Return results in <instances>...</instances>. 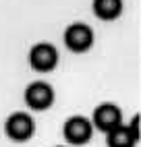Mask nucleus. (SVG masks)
Returning a JSON list of instances; mask_svg holds the SVG:
<instances>
[{"instance_id": "1", "label": "nucleus", "mask_w": 141, "mask_h": 147, "mask_svg": "<svg viewBox=\"0 0 141 147\" xmlns=\"http://www.w3.org/2000/svg\"><path fill=\"white\" fill-rule=\"evenodd\" d=\"M33 131H35V124H33V118L29 116L27 112H15L6 118L4 122V133L11 141H27L33 137Z\"/></svg>"}, {"instance_id": "2", "label": "nucleus", "mask_w": 141, "mask_h": 147, "mask_svg": "<svg viewBox=\"0 0 141 147\" xmlns=\"http://www.w3.org/2000/svg\"><path fill=\"white\" fill-rule=\"evenodd\" d=\"M64 44L70 52L75 54H83L94 46V31L92 27L85 23H73L70 27H66L64 31Z\"/></svg>"}, {"instance_id": "3", "label": "nucleus", "mask_w": 141, "mask_h": 147, "mask_svg": "<svg viewBox=\"0 0 141 147\" xmlns=\"http://www.w3.org/2000/svg\"><path fill=\"white\" fill-rule=\"evenodd\" d=\"M29 64L37 73H50L58 64V50L52 44H35L29 52Z\"/></svg>"}, {"instance_id": "4", "label": "nucleus", "mask_w": 141, "mask_h": 147, "mask_svg": "<svg viewBox=\"0 0 141 147\" xmlns=\"http://www.w3.org/2000/svg\"><path fill=\"white\" fill-rule=\"evenodd\" d=\"M25 104L31 110H48L54 104V89L46 81H33L25 89Z\"/></svg>"}, {"instance_id": "5", "label": "nucleus", "mask_w": 141, "mask_h": 147, "mask_svg": "<svg viewBox=\"0 0 141 147\" xmlns=\"http://www.w3.org/2000/svg\"><path fill=\"white\" fill-rule=\"evenodd\" d=\"M64 139L73 145H85L94 135V124L83 116H70L64 122Z\"/></svg>"}, {"instance_id": "6", "label": "nucleus", "mask_w": 141, "mask_h": 147, "mask_svg": "<svg viewBox=\"0 0 141 147\" xmlns=\"http://www.w3.org/2000/svg\"><path fill=\"white\" fill-rule=\"evenodd\" d=\"M120 122H123V114H120V108L116 104H102L96 108L94 112V126L100 131L108 133L110 129H114V126H118Z\"/></svg>"}, {"instance_id": "7", "label": "nucleus", "mask_w": 141, "mask_h": 147, "mask_svg": "<svg viewBox=\"0 0 141 147\" xmlns=\"http://www.w3.org/2000/svg\"><path fill=\"white\" fill-rule=\"evenodd\" d=\"M137 141H139V137H135L133 133H131V129H129V126H125L123 122L106 133V143H108V147H135Z\"/></svg>"}, {"instance_id": "8", "label": "nucleus", "mask_w": 141, "mask_h": 147, "mask_svg": "<svg viewBox=\"0 0 141 147\" xmlns=\"http://www.w3.org/2000/svg\"><path fill=\"white\" fill-rule=\"evenodd\" d=\"M94 13L102 21H114L123 13V0H94Z\"/></svg>"}]
</instances>
